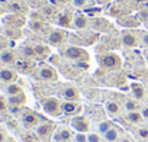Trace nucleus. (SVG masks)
I'll list each match as a JSON object with an SVG mask.
<instances>
[{
    "label": "nucleus",
    "instance_id": "obj_1",
    "mask_svg": "<svg viewBox=\"0 0 148 142\" xmlns=\"http://www.w3.org/2000/svg\"><path fill=\"white\" fill-rule=\"evenodd\" d=\"M61 55L65 59L74 61V62H87L90 59V55L86 49H83L82 46L77 45H68L61 51Z\"/></svg>",
    "mask_w": 148,
    "mask_h": 142
},
{
    "label": "nucleus",
    "instance_id": "obj_2",
    "mask_svg": "<svg viewBox=\"0 0 148 142\" xmlns=\"http://www.w3.org/2000/svg\"><path fill=\"white\" fill-rule=\"evenodd\" d=\"M99 65L103 70L115 71V70H119L122 67V59L115 52H105V54L99 55Z\"/></svg>",
    "mask_w": 148,
    "mask_h": 142
},
{
    "label": "nucleus",
    "instance_id": "obj_3",
    "mask_svg": "<svg viewBox=\"0 0 148 142\" xmlns=\"http://www.w3.org/2000/svg\"><path fill=\"white\" fill-rule=\"evenodd\" d=\"M121 42L126 48H136L138 45H141V31L123 29L121 32Z\"/></svg>",
    "mask_w": 148,
    "mask_h": 142
},
{
    "label": "nucleus",
    "instance_id": "obj_4",
    "mask_svg": "<svg viewBox=\"0 0 148 142\" xmlns=\"http://www.w3.org/2000/svg\"><path fill=\"white\" fill-rule=\"evenodd\" d=\"M41 106L42 110L45 113H48L49 116H61L62 115V103L57 99V97H45L41 100Z\"/></svg>",
    "mask_w": 148,
    "mask_h": 142
},
{
    "label": "nucleus",
    "instance_id": "obj_5",
    "mask_svg": "<svg viewBox=\"0 0 148 142\" xmlns=\"http://www.w3.org/2000/svg\"><path fill=\"white\" fill-rule=\"evenodd\" d=\"M68 39V32L62 28H57V29H51L48 36H47V42L51 46H62Z\"/></svg>",
    "mask_w": 148,
    "mask_h": 142
},
{
    "label": "nucleus",
    "instance_id": "obj_6",
    "mask_svg": "<svg viewBox=\"0 0 148 142\" xmlns=\"http://www.w3.org/2000/svg\"><path fill=\"white\" fill-rule=\"evenodd\" d=\"M132 9V5L128 2V0H115V3L109 8L108 13L110 16H115V18H122V16H126L129 15V10Z\"/></svg>",
    "mask_w": 148,
    "mask_h": 142
},
{
    "label": "nucleus",
    "instance_id": "obj_7",
    "mask_svg": "<svg viewBox=\"0 0 148 142\" xmlns=\"http://www.w3.org/2000/svg\"><path fill=\"white\" fill-rule=\"evenodd\" d=\"M21 120H22V125L26 128V129H32V128H36L39 123H41V117L38 113L26 109L23 110V113L21 115Z\"/></svg>",
    "mask_w": 148,
    "mask_h": 142
},
{
    "label": "nucleus",
    "instance_id": "obj_8",
    "mask_svg": "<svg viewBox=\"0 0 148 142\" xmlns=\"http://www.w3.org/2000/svg\"><path fill=\"white\" fill-rule=\"evenodd\" d=\"M38 79L42 81H57L58 80V73L57 70L48 64H42L38 68Z\"/></svg>",
    "mask_w": 148,
    "mask_h": 142
},
{
    "label": "nucleus",
    "instance_id": "obj_9",
    "mask_svg": "<svg viewBox=\"0 0 148 142\" xmlns=\"http://www.w3.org/2000/svg\"><path fill=\"white\" fill-rule=\"evenodd\" d=\"M73 20H74V12H73V9H68V8L64 9L62 12H60L57 19H55L57 25L62 29L73 28Z\"/></svg>",
    "mask_w": 148,
    "mask_h": 142
},
{
    "label": "nucleus",
    "instance_id": "obj_10",
    "mask_svg": "<svg viewBox=\"0 0 148 142\" xmlns=\"http://www.w3.org/2000/svg\"><path fill=\"white\" fill-rule=\"evenodd\" d=\"M87 28H90V18L83 13V12H77L74 13V20H73V29L77 31H86Z\"/></svg>",
    "mask_w": 148,
    "mask_h": 142
},
{
    "label": "nucleus",
    "instance_id": "obj_11",
    "mask_svg": "<svg viewBox=\"0 0 148 142\" xmlns=\"http://www.w3.org/2000/svg\"><path fill=\"white\" fill-rule=\"evenodd\" d=\"M54 129H55V125L54 123H51V122H42V123H39L35 128V132H36V135L41 139H44L47 142L51 138V135L54 133Z\"/></svg>",
    "mask_w": 148,
    "mask_h": 142
},
{
    "label": "nucleus",
    "instance_id": "obj_12",
    "mask_svg": "<svg viewBox=\"0 0 148 142\" xmlns=\"http://www.w3.org/2000/svg\"><path fill=\"white\" fill-rule=\"evenodd\" d=\"M71 126H73V129H76L80 133H86L90 130V123H89L87 117H84L82 115H76L71 119Z\"/></svg>",
    "mask_w": 148,
    "mask_h": 142
},
{
    "label": "nucleus",
    "instance_id": "obj_13",
    "mask_svg": "<svg viewBox=\"0 0 148 142\" xmlns=\"http://www.w3.org/2000/svg\"><path fill=\"white\" fill-rule=\"evenodd\" d=\"M90 28L97 31V32H108V31L113 29L112 23L105 18H92L90 19Z\"/></svg>",
    "mask_w": 148,
    "mask_h": 142
},
{
    "label": "nucleus",
    "instance_id": "obj_14",
    "mask_svg": "<svg viewBox=\"0 0 148 142\" xmlns=\"http://www.w3.org/2000/svg\"><path fill=\"white\" fill-rule=\"evenodd\" d=\"M118 25L119 26H123L126 29H136L139 25H141V20L138 16H132V15H126V16H122L118 19Z\"/></svg>",
    "mask_w": 148,
    "mask_h": 142
},
{
    "label": "nucleus",
    "instance_id": "obj_15",
    "mask_svg": "<svg viewBox=\"0 0 148 142\" xmlns=\"http://www.w3.org/2000/svg\"><path fill=\"white\" fill-rule=\"evenodd\" d=\"M18 80V71L12 70V68H0V81L6 83V84H12L16 83Z\"/></svg>",
    "mask_w": 148,
    "mask_h": 142
},
{
    "label": "nucleus",
    "instance_id": "obj_16",
    "mask_svg": "<svg viewBox=\"0 0 148 142\" xmlns=\"http://www.w3.org/2000/svg\"><path fill=\"white\" fill-rule=\"evenodd\" d=\"M61 97L67 102H79L80 100V93L74 86H65L61 90Z\"/></svg>",
    "mask_w": 148,
    "mask_h": 142
},
{
    "label": "nucleus",
    "instance_id": "obj_17",
    "mask_svg": "<svg viewBox=\"0 0 148 142\" xmlns=\"http://www.w3.org/2000/svg\"><path fill=\"white\" fill-rule=\"evenodd\" d=\"M131 91H132V97L138 102H144L147 100L148 96V90L141 84V83H132L131 84Z\"/></svg>",
    "mask_w": 148,
    "mask_h": 142
},
{
    "label": "nucleus",
    "instance_id": "obj_18",
    "mask_svg": "<svg viewBox=\"0 0 148 142\" xmlns=\"http://www.w3.org/2000/svg\"><path fill=\"white\" fill-rule=\"evenodd\" d=\"M73 138H74V135L68 128H58L54 132V141L55 142H70Z\"/></svg>",
    "mask_w": 148,
    "mask_h": 142
},
{
    "label": "nucleus",
    "instance_id": "obj_19",
    "mask_svg": "<svg viewBox=\"0 0 148 142\" xmlns=\"http://www.w3.org/2000/svg\"><path fill=\"white\" fill-rule=\"evenodd\" d=\"M80 109H82V106L79 102H67V100L62 102V113L64 115H70V116L76 115L80 112Z\"/></svg>",
    "mask_w": 148,
    "mask_h": 142
},
{
    "label": "nucleus",
    "instance_id": "obj_20",
    "mask_svg": "<svg viewBox=\"0 0 148 142\" xmlns=\"http://www.w3.org/2000/svg\"><path fill=\"white\" fill-rule=\"evenodd\" d=\"M16 54L15 51L12 49H6V51H2L0 52V64L3 65H12V64H16Z\"/></svg>",
    "mask_w": 148,
    "mask_h": 142
},
{
    "label": "nucleus",
    "instance_id": "obj_21",
    "mask_svg": "<svg viewBox=\"0 0 148 142\" xmlns=\"http://www.w3.org/2000/svg\"><path fill=\"white\" fill-rule=\"evenodd\" d=\"M34 51H35V55H36L38 59H47L51 55V49L45 44H36V45H34Z\"/></svg>",
    "mask_w": 148,
    "mask_h": 142
},
{
    "label": "nucleus",
    "instance_id": "obj_22",
    "mask_svg": "<svg viewBox=\"0 0 148 142\" xmlns=\"http://www.w3.org/2000/svg\"><path fill=\"white\" fill-rule=\"evenodd\" d=\"M125 120L131 125H141L145 119L141 113V110H135V112H128L125 113Z\"/></svg>",
    "mask_w": 148,
    "mask_h": 142
},
{
    "label": "nucleus",
    "instance_id": "obj_23",
    "mask_svg": "<svg viewBox=\"0 0 148 142\" xmlns=\"http://www.w3.org/2000/svg\"><path fill=\"white\" fill-rule=\"evenodd\" d=\"M29 26H31V29L35 31V32H45V33H49V31H51L49 25L45 23L44 20H39V19H34V20H31Z\"/></svg>",
    "mask_w": 148,
    "mask_h": 142
},
{
    "label": "nucleus",
    "instance_id": "obj_24",
    "mask_svg": "<svg viewBox=\"0 0 148 142\" xmlns=\"http://www.w3.org/2000/svg\"><path fill=\"white\" fill-rule=\"evenodd\" d=\"M15 65H16L18 71H22V73H29V71H32L35 68V62L32 59H28V58H25L22 61H16Z\"/></svg>",
    "mask_w": 148,
    "mask_h": 142
},
{
    "label": "nucleus",
    "instance_id": "obj_25",
    "mask_svg": "<svg viewBox=\"0 0 148 142\" xmlns=\"http://www.w3.org/2000/svg\"><path fill=\"white\" fill-rule=\"evenodd\" d=\"M122 110H123V106H122L119 102L110 100V102L106 103V112H108L110 116H118V115H121Z\"/></svg>",
    "mask_w": 148,
    "mask_h": 142
},
{
    "label": "nucleus",
    "instance_id": "obj_26",
    "mask_svg": "<svg viewBox=\"0 0 148 142\" xmlns=\"http://www.w3.org/2000/svg\"><path fill=\"white\" fill-rule=\"evenodd\" d=\"M95 3H96V0H73L71 6L76 9H80V10H89L92 9V6H95Z\"/></svg>",
    "mask_w": 148,
    "mask_h": 142
},
{
    "label": "nucleus",
    "instance_id": "obj_27",
    "mask_svg": "<svg viewBox=\"0 0 148 142\" xmlns=\"http://www.w3.org/2000/svg\"><path fill=\"white\" fill-rule=\"evenodd\" d=\"M8 103H9V106H23L26 103V94L25 93H19L16 96H9L8 97Z\"/></svg>",
    "mask_w": 148,
    "mask_h": 142
},
{
    "label": "nucleus",
    "instance_id": "obj_28",
    "mask_svg": "<svg viewBox=\"0 0 148 142\" xmlns=\"http://www.w3.org/2000/svg\"><path fill=\"white\" fill-rule=\"evenodd\" d=\"M119 135H121V129L118 128V126H112L105 135H103V138L106 139V141H109V142H115L118 138H119Z\"/></svg>",
    "mask_w": 148,
    "mask_h": 142
},
{
    "label": "nucleus",
    "instance_id": "obj_29",
    "mask_svg": "<svg viewBox=\"0 0 148 142\" xmlns=\"http://www.w3.org/2000/svg\"><path fill=\"white\" fill-rule=\"evenodd\" d=\"M123 110H125V113L139 110V102L135 100V99H126L123 102Z\"/></svg>",
    "mask_w": 148,
    "mask_h": 142
},
{
    "label": "nucleus",
    "instance_id": "obj_30",
    "mask_svg": "<svg viewBox=\"0 0 148 142\" xmlns=\"http://www.w3.org/2000/svg\"><path fill=\"white\" fill-rule=\"evenodd\" d=\"M19 93H23V90H22V87L18 83H12V84H8L6 86V94H8V97L9 96H16Z\"/></svg>",
    "mask_w": 148,
    "mask_h": 142
},
{
    "label": "nucleus",
    "instance_id": "obj_31",
    "mask_svg": "<svg viewBox=\"0 0 148 142\" xmlns=\"http://www.w3.org/2000/svg\"><path fill=\"white\" fill-rule=\"evenodd\" d=\"M58 13H60L58 9H55L54 6H47V8L42 9V15H44L45 18H55V19H57Z\"/></svg>",
    "mask_w": 148,
    "mask_h": 142
},
{
    "label": "nucleus",
    "instance_id": "obj_32",
    "mask_svg": "<svg viewBox=\"0 0 148 142\" xmlns=\"http://www.w3.org/2000/svg\"><path fill=\"white\" fill-rule=\"evenodd\" d=\"M21 51H22V55H23L25 58H28V59H34V58H36L35 51H34V45H32V46L26 45V46H23Z\"/></svg>",
    "mask_w": 148,
    "mask_h": 142
},
{
    "label": "nucleus",
    "instance_id": "obj_33",
    "mask_svg": "<svg viewBox=\"0 0 148 142\" xmlns=\"http://www.w3.org/2000/svg\"><path fill=\"white\" fill-rule=\"evenodd\" d=\"M138 18H139L141 23L148 25V6H141V9L138 12Z\"/></svg>",
    "mask_w": 148,
    "mask_h": 142
},
{
    "label": "nucleus",
    "instance_id": "obj_34",
    "mask_svg": "<svg viewBox=\"0 0 148 142\" xmlns=\"http://www.w3.org/2000/svg\"><path fill=\"white\" fill-rule=\"evenodd\" d=\"M112 126H113V123H112L110 120H103V122H100V123L97 125V130H99L102 135H105Z\"/></svg>",
    "mask_w": 148,
    "mask_h": 142
},
{
    "label": "nucleus",
    "instance_id": "obj_35",
    "mask_svg": "<svg viewBox=\"0 0 148 142\" xmlns=\"http://www.w3.org/2000/svg\"><path fill=\"white\" fill-rule=\"evenodd\" d=\"M136 136H138L139 139L147 141V139H148V128H138V130H136Z\"/></svg>",
    "mask_w": 148,
    "mask_h": 142
},
{
    "label": "nucleus",
    "instance_id": "obj_36",
    "mask_svg": "<svg viewBox=\"0 0 148 142\" xmlns=\"http://www.w3.org/2000/svg\"><path fill=\"white\" fill-rule=\"evenodd\" d=\"M141 46L148 48V31H141Z\"/></svg>",
    "mask_w": 148,
    "mask_h": 142
},
{
    "label": "nucleus",
    "instance_id": "obj_37",
    "mask_svg": "<svg viewBox=\"0 0 148 142\" xmlns=\"http://www.w3.org/2000/svg\"><path fill=\"white\" fill-rule=\"evenodd\" d=\"M87 142H103V139L97 133H89L87 135Z\"/></svg>",
    "mask_w": 148,
    "mask_h": 142
},
{
    "label": "nucleus",
    "instance_id": "obj_38",
    "mask_svg": "<svg viewBox=\"0 0 148 142\" xmlns=\"http://www.w3.org/2000/svg\"><path fill=\"white\" fill-rule=\"evenodd\" d=\"M8 100H5V97H2L0 96V115H3V113H6L8 112Z\"/></svg>",
    "mask_w": 148,
    "mask_h": 142
},
{
    "label": "nucleus",
    "instance_id": "obj_39",
    "mask_svg": "<svg viewBox=\"0 0 148 142\" xmlns=\"http://www.w3.org/2000/svg\"><path fill=\"white\" fill-rule=\"evenodd\" d=\"M73 139H74V142H87V135H86V133H80V132H79V133H77L76 136H74Z\"/></svg>",
    "mask_w": 148,
    "mask_h": 142
},
{
    "label": "nucleus",
    "instance_id": "obj_40",
    "mask_svg": "<svg viewBox=\"0 0 148 142\" xmlns=\"http://www.w3.org/2000/svg\"><path fill=\"white\" fill-rule=\"evenodd\" d=\"M52 2H54L57 6H65V5H71L73 0H52Z\"/></svg>",
    "mask_w": 148,
    "mask_h": 142
},
{
    "label": "nucleus",
    "instance_id": "obj_41",
    "mask_svg": "<svg viewBox=\"0 0 148 142\" xmlns=\"http://www.w3.org/2000/svg\"><path fill=\"white\" fill-rule=\"evenodd\" d=\"M8 139V135H6V130L3 128H0V142H6Z\"/></svg>",
    "mask_w": 148,
    "mask_h": 142
},
{
    "label": "nucleus",
    "instance_id": "obj_42",
    "mask_svg": "<svg viewBox=\"0 0 148 142\" xmlns=\"http://www.w3.org/2000/svg\"><path fill=\"white\" fill-rule=\"evenodd\" d=\"M141 113H142L144 119H145V120H148V106H144V107L141 109Z\"/></svg>",
    "mask_w": 148,
    "mask_h": 142
},
{
    "label": "nucleus",
    "instance_id": "obj_43",
    "mask_svg": "<svg viewBox=\"0 0 148 142\" xmlns=\"http://www.w3.org/2000/svg\"><path fill=\"white\" fill-rule=\"evenodd\" d=\"M112 2H115V0H96V3H99V5H109Z\"/></svg>",
    "mask_w": 148,
    "mask_h": 142
},
{
    "label": "nucleus",
    "instance_id": "obj_44",
    "mask_svg": "<svg viewBox=\"0 0 148 142\" xmlns=\"http://www.w3.org/2000/svg\"><path fill=\"white\" fill-rule=\"evenodd\" d=\"M128 2L134 6V5H142V3L145 2V0H128Z\"/></svg>",
    "mask_w": 148,
    "mask_h": 142
},
{
    "label": "nucleus",
    "instance_id": "obj_45",
    "mask_svg": "<svg viewBox=\"0 0 148 142\" xmlns=\"http://www.w3.org/2000/svg\"><path fill=\"white\" fill-rule=\"evenodd\" d=\"M144 55H145V58H147V61H148V48L144 51Z\"/></svg>",
    "mask_w": 148,
    "mask_h": 142
},
{
    "label": "nucleus",
    "instance_id": "obj_46",
    "mask_svg": "<svg viewBox=\"0 0 148 142\" xmlns=\"http://www.w3.org/2000/svg\"><path fill=\"white\" fill-rule=\"evenodd\" d=\"M6 142H16V141H15V139H12V138H8V139H6Z\"/></svg>",
    "mask_w": 148,
    "mask_h": 142
},
{
    "label": "nucleus",
    "instance_id": "obj_47",
    "mask_svg": "<svg viewBox=\"0 0 148 142\" xmlns=\"http://www.w3.org/2000/svg\"><path fill=\"white\" fill-rule=\"evenodd\" d=\"M147 90H148V86H147Z\"/></svg>",
    "mask_w": 148,
    "mask_h": 142
}]
</instances>
